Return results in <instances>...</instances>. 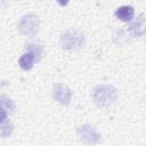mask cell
<instances>
[{
    "label": "cell",
    "instance_id": "5",
    "mask_svg": "<svg viewBox=\"0 0 146 146\" xmlns=\"http://www.w3.org/2000/svg\"><path fill=\"white\" fill-rule=\"evenodd\" d=\"M52 96L54 98L60 103L62 105L67 106L71 103V98H72V91L71 89L63 83H56L52 87Z\"/></svg>",
    "mask_w": 146,
    "mask_h": 146
},
{
    "label": "cell",
    "instance_id": "6",
    "mask_svg": "<svg viewBox=\"0 0 146 146\" xmlns=\"http://www.w3.org/2000/svg\"><path fill=\"white\" fill-rule=\"evenodd\" d=\"M133 14H135V10H133V7L131 6H121L115 10V16L123 22L131 21L133 17Z\"/></svg>",
    "mask_w": 146,
    "mask_h": 146
},
{
    "label": "cell",
    "instance_id": "8",
    "mask_svg": "<svg viewBox=\"0 0 146 146\" xmlns=\"http://www.w3.org/2000/svg\"><path fill=\"white\" fill-rule=\"evenodd\" d=\"M34 60H35V56L33 52L31 51H26L25 54H23L18 60V64L21 66L22 70L24 71H29L33 67V64H34Z\"/></svg>",
    "mask_w": 146,
    "mask_h": 146
},
{
    "label": "cell",
    "instance_id": "4",
    "mask_svg": "<svg viewBox=\"0 0 146 146\" xmlns=\"http://www.w3.org/2000/svg\"><path fill=\"white\" fill-rule=\"evenodd\" d=\"M80 140L87 145H97L102 141V136L89 124H82L76 130Z\"/></svg>",
    "mask_w": 146,
    "mask_h": 146
},
{
    "label": "cell",
    "instance_id": "7",
    "mask_svg": "<svg viewBox=\"0 0 146 146\" xmlns=\"http://www.w3.org/2000/svg\"><path fill=\"white\" fill-rule=\"evenodd\" d=\"M129 31L133 34V36H141L144 34V31H145V15L144 14H141L137 18V21L130 25Z\"/></svg>",
    "mask_w": 146,
    "mask_h": 146
},
{
    "label": "cell",
    "instance_id": "10",
    "mask_svg": "<svg viewBox=\"0 0 146 146\" xmlns=\"http://www.w3.org/2000/svg\"><path fill=\"white\" fill-rule=\"evenodd\" d=\"M0 107H2L5 111L13 112L15 110L16 105H15V103H14V100L11 98H9L8 96L2 95V96H0Z\"/></svg>",
    "mask_w": 146,
    "mask_h": 146
},
{
    "label": "cell",
    "instance_id": "12",
    "mask_svg": "<svg viewBox=\"0 0 146 146\" xmlns=\"http://www.w3.org/2000/svg\"><path fill=\"white\" fill-rule=\"evenodd\" d=\"M7 119V111H5L2 107H0V124H2Z\"/></svg>",
    "mask_w": 146,
    "mask_h": 146
},
{
    "label": "cell",
    "instance_id": "11",
    "mask_svg": "<svg viewBox=\"0 0 146 146\" xmlns=\"http://www.w3.org/2000/svg\"><path fill=\"white\" fill-rule=\"evenodd\" d=\"M14 130V125L11 123H5L0 125V137H7L9 136Z\"/></svg>",
    "mask_w": 146,
    "mask_h": 146
},
{
    "label": "cell",
    "instance_id": "1",
    "mask_svg": "<svg viewBox=\"0 0 146 146\" xmlns=\"http://www.w3.org/2000/svg\"><path fill=\"white\" fill-rule=\"evenodd\" d=\"M117 98V90L111 84H99L92 90V99L99 107H107L112 105Z\"/></svg>",
    "mask_w": 146,
    "mask_h": 146
},
{
    "label": "cell",
    "instance_id": "2",
    "mask_svg": "<svg viewBox=\"0 0 146 146\" xmlns=\"http://www.w3.org/2000/svg\"><path fill=\"white\" fill-rule=\"evenodd\" d=\"M86 43L84 34L79 30H67L60 36V46L67 50H75L83 47Z\"/></svg>",
    "mask_w": 146,
    "mask_h": 146
},
{
    "label": "cell",
    "instance_id": "9",
    "mask_svg": "<svg viewBox=\"0 0 146 146\" xmlns=\"http://www.w3.org/2000/svg\"><path fill=\"white\" fill-rule=\"evenodd\" d=\"M42 48H43V47H42V44H41L40 42H31V43H27L26 47H25L26 51H31V52L34 54L36 60H39V59L41 58Z\"/></svg>",
    "mask_w": 146,
    "mask_h": 146
},
{
    "label": "cell",
    "instance_id": "3",
    "mask_svg": "<svg viewBox=\"0 0 146 146\" xmlns=\"http://www.w3.org/2000/svg\"><path fill=\"white\" fill-rule=\"evenodd\" d=\"M40 21L39 17L34 14H26L21 17L18 23L19 33L25 36H34L39 31Z\"/></svg>",
    "mask_w": 146,
    "mask_h": 146
}]
</instances>
